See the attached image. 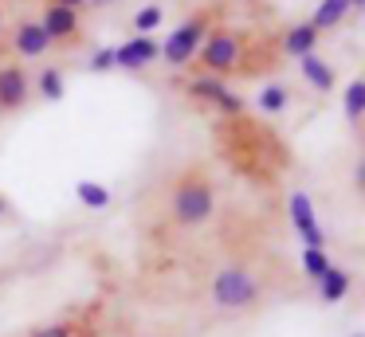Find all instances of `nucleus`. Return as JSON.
Returning a JSON list of instances; mask_svg holds the SVG:
<instances>
[{
	"mask_svg": "<svg viewBox=\"0 0 365 337\" xmlns=\"http://www.w3.org/2000/svg\"><path fill=\"white\" fill-rule=\"evenodd\" d=\"M169 212L181 227H197L205 224L216 212V188L205 172H185L173 185V196H169Z\"/></svg>",
	"mask_w": 365,
	"mask_h": 337,
	"instance_id": "f257e3e1",
	"label": "nucleus"
},
{
	"mask_svg": "<svg viewBox=\"0 0 365 337\" xmlns=\"http://www.w3.org/2000/svg\"><path fill=\"white\" fill-rule=\"evenodd\" d=\"M208 298L220 310H252L263 298V282L247 266H220L208 282Z\"/></svg>",
	"mask_w": 365,
	"mask_h": 337,
	"instance_id": "f03ea898",
	"label": "nucleus"
},
{
	"mask_svg": "<svg viewBox=\"0 0 365 337\" xmlns=\"http://www.w3.org/2000/svg\"><path fill=\"white\" fill-rule=\"evenodd\" d=\"M244 55H247V47H244V36L236 28H212L205 36V43H200L197 59L212 75H228V71L244 67Z\"/></svg>",
	"mask_w": 365,
	"mask_h": 337,
	"instance_id": "7ed1b4c3",
	"label": "nucleus"
},
{
	"mask_svg": "<svg viewBox=\"0 0 365 337\" xmlns=\"http://www.w3.org/2000/svg\"><path fill=\"white\" fill-rule=\"evenodd\" d=\"M208 28H212V12H208V8L192 12L189 20H185L181 28H177L173 36L165 39V43H161V55H158V59L173 63V67H185V63H189L192 55L200 51V43H205Z\"/></svg>",
	"mask_w": 365,
	"mask_h": 337,
	"instance_id": "20e7f679",
	"label": "nucleus"
},
{
	"mask_svg": "<svg viewBox=\"0 0 365 337\" xmlns=\"http://www.w3.org/2000/svg\"><path fill=\"white\" fill-rule=\"evenodd\" d=\"M189 94H192L197 102L216 106L220 114H228V118H240V114H244V98H240V94H232L228 86H224L220 78H212V75L192 78V83H189Z\"/></svg>",
	"mask_w": 365,
	"mask_h": 337,
	"instance_id": "39448f33",
	"label": "nucleus"
},
{
	"mask_svg": "<svg viewBox=\"0 0 365 337\" xmlns=\"http://www.w3.org/2000/svg\"><path fill=\"white\" fill-rule=\"evenodd\" d=\"M40 28H43V36H48L51 43H71V39L79 36V12H75V8L56 4V0H48Z\"/></svg>",
	"mask_w": 365,
	"mask_h": 337,
	"instance_id": "423d86ee",
	"label": "nucleus"
},
{
	"mask_svg": "<svg viewBox=\"0 0 365 337\" xmlns=\"http://www.w3.org/2000/svg\"><path fill=\"white\" fill-rule=\"evenodd\" d=\"M158 55H161V43H158V39L134 36V39H126L122 47H114V67H122V71H142V67H150Z\"/></svg>",
	"mask_w": 365,
	"mask_h": 337,
	"instance_id": "0eeeda50",
	"label": "nucleus"
},
{
	"mask_svg": "<svg viewBox=\"0 0 365 337\" xmlns=\"http://www.w3.org/2000/svg\"><path fill=\"white\" fill-rule=\"evenodd\" d=\"M291 224L299 227V235H302V243H307V247L322 251L326 235H322V227H318V219H314V204H310L307 192H294L291 196Z\"/></svg>",
	"mask_w": 365,
	"mask_h": 337,
	"instance_id": "6e6552de",
	"label": "nucleus"
},
{
	"mask_svg": "<svg viewBox=\"0 0 365 337\" xmlns=\"http://www.w3.org/2000/svg\"><path fill=\"white\" fill-rule=\"evenodd\" d=\"M28 75L24 67L9 63V67H0V110H20L28 102Z\"/></svg>",
	"mask_w": 365,
	"mask_h": 337,
	"instance_id": "1a4fd4ad",
	"label": "nucleus"
},
{
	"mask_svg": "<svg viewBox=\"0 0 365 337\" xmlns=\"http://www.w3.org/2000/svg\"><path fill=\"white\" fill-rule=\"evenodd\" d=\"M12 47H16L24 59H40V55L51 47V39L43 36V28L36 20H24V24H16V31H12Z\"/></svg>",
	"mask_w": 365,
	"mask_h": 337,
	"instance_id": "9d476101",
	"label": "nucleus"
},
{
	"mask_svg": "<svg viewBox=\"0 0 365 337\" xmlns=\"http://www.w3.org/2000/svg\"><path fill=\"white\" fill-rule=\"evenodd\" d=\"M299 67H302V78H307V83L314 86L318 94H330V90H334V67H330L326 59H318L314 51H310V55H302V59H299Z\"/></svg>",
	"mask_w": 365,
	"mask_h": 337,
	"instance_id": "9b49d317",
	"label": "nucleus"
},
{
	"mask_svg": "<svg viewBox=\"0 0 365 337\" xmlns=\"http://www.w3.org/2000/svg\"><path fill=\"white\" fill-rule=\"evenodd\" d=\"M314 43H318V31H314V24H294V28H287V36H283V51L291 55V59H302V55H310L314 51Z\"/></svg>",
	"mask_w": 365,
	"mask_h": 337,
	"instance_id": "f8f14e48",
	"label": "nucleus"
},
{
	"mask_svg": "<svg viewBox=\"0 0 365 337\" xmlns=\"http://www.w3.org/2000/svg\"><path fill=\"white\" fill-rule=\"evenodd\" d=\"M346 16H349V0H322V4L314 8V16H310V24H314V31H330V28H338Z\"/></svg>",
	"mask_w": 365,
	"mask_h": 337,
	"instance_id": "ddd939ff",
	"label": "nucleus"
},
{
	"mask_svg": "<svg viewBox=\"0 0 365 337\" xmlns=\"http://www.w3.org/2000/svg\"><path fill=\"white\" fill-rule=\"evenodd\" d=\"M318 290H322L326 302H341V298L349 294V274L341 271V266H330V271L318 279Z\"/></svg>",
	"mask_w": 365,
	"mask_h": 337,
	"instance_id": "4468645a",
	"label": "nucleus"
},
{
	"mask_svg": "<svg viewBox=\"0 0 365 337\" xmlns=\"http://www.w3.org/2000/svg\"><path fill=\"white\" fill-rule=\"evenodd\" d=\"M361 114H365V83L361 78H354V83L346 86V118L349 122H361Z\"/></svg>",
	"mask_w": 365,
	"mask_h": 337,
	"instance_id": "2eb2a0df",
	"label": "nucleus"
},
{
	"mask_svg": "<svg viewBox=\"0 0 365 337\" xmlns=\"http://www.w3.org/2000/svg\"><path fill=\"white\" fill-rule=\"evenodd\" d=\"M75 196H79L87 208H106V204H110V192H106L103 185H95V180H79V185H75Z\"/></svg>",
	"mask_w": 365,
	"mask_h": 337,
	"instance_id": "dca6fc26",
	"label": "nucleus"
},
{
	"mask_svg": "<svg viewBox=\"0 0 365 337\" xmlns=\"http://www.w3.org/2000/svg\"><path fill=\"white\" fill-rule=\"evenodd\" d=\"M330 266H334V263L326 259V251H314V247L302 251V271H307L310 279H322V274L330 271Z\"/></svg>",
	"mask_w": 365,
	"mask_h": 337,
	"instance_id": "f3484780",
	"label": "nucleus"
},
{
	"mask_svg": "<svg viewBox=\"0 0 365 337\" xmlns=\"http://www.w3.org/2000/svg\"><path fill=\"white\" fill-rule=\"evenodd\" d=\"M40 94H43L48 102H59V98H63V71H56V67L43 71V75H40Z\"/></svg>",
	"mask_w": 365,
	"mask_h": 337,
	"instance_id": "a211bd4d",
	"label": "nucleus"
},
{
	"mask_svg": "<svg viewBox=\"0 0 365 337\" xmlns=\"http://www.w3.org/2000/svg\"><path fill=\"white\" fill-rule=\"evenodd\" d=\"M158 24H161V8H158V4H145L142 12L134 16V31H138V36H150Z\"/></svg>",
	"mask_w": 365,
	"mask_h": 337,
	"instance_id": "6ab92c4d",
	"label": "nucleus"
},
{
	"mask_svg": "<svg viewBox=\"0 0 365 337\" xmlns=\"http://www.w3.org/2000/svg\"><path fill=\"white\" fill-rule=\"evenodd\" d=\"M283 106H287V90H283V86H263L259 110H267V114H279Z\"/></svg>",
	"mask_w": 365,
	"mask_h": 337,
	"instance_id": "aec40b11",
	"label": "nucleus"
},
{
	"mask_svg": "<svg viewBox=\"0 0 365 337\" xmlns=\"http://www.w3.org/2000/svg\"><path fill=\"white\" fill-rule=\"evenodd\" d=\"M32 337H79V321H51V326L32 329Z\"/></svg>",
	"mask_w": 365,
	"mask_h": 337,
	"instance_id": "412c9836",
	"label": "nucleus"
},
{
	"mask_svg": "<svg viewBox=\"0 0 365 337\" xmlns=\"http://www.w3.org/2000/svg\"><path fill=\"white\" fill-rule=\"evenodd\" d=\"M87 67H91V71H110V67H114V47H103V51H95Z\"/></svg>",
	"mask_w": 365,
	"mask_h": 337,
	"instance_id": "4be33fe9",
	"label": "nucleus"
},
{
	"mask_svg": "<svg viewBox=\"0 0 365 337\" xmlns=\"http://www.w3.org/2000/svg\"><path fill=\"white\" fill-rule=\"evenodd\" d=\"M56 4H63V8H75V12H79V8H87V0H56Z\"/></svg>",
	"mask_w": 365,
	"mask_h": 337,
	"instance_id": "5701e85b",
	"label": "nucleus"
},
{
	"mask_svg": "<svg viewBox=\"0 0 365 337\" xmlns=\"http://www.w3.org/2000/svg\"><path fill=\"white\" fill-rule=\"evenodd\" d=\"M354 8H365V0H349V12H354Z\"/></svg>",
	"mask_w": 365,
	"mask_h": 337,
	"instance_id": "b1692460",
	"label": "nucleus"
},
{
	"mask_svg": "<svg viewBox=\"0 0 365 337\" xmlns=\"http://www.w3.org/2000/svg\"><path fill=\"white\" fill-rule=\"evenodd\" d=\"M0 216H4V200H0Z\"/></svg>",
	"mask_w": 365,
	"mask_h": 337,
	"instance_id": "393cba45",
	"label": "nucleus"
},
{
	"mask_svg": "<svg viewBox=\"0 0 365 337\" xmlns=\"http://www.w3.org/2000/svg\"><path fill=\"white\" fill-rule=\"evenodd\" d=\"M354 337H361V333H354Z\"/></svg>",
	"mask_w": 365,
	"mask_h": 337,
	"instance_id": "a878e982",
	"label": "nucleus"
}]
</instances>
